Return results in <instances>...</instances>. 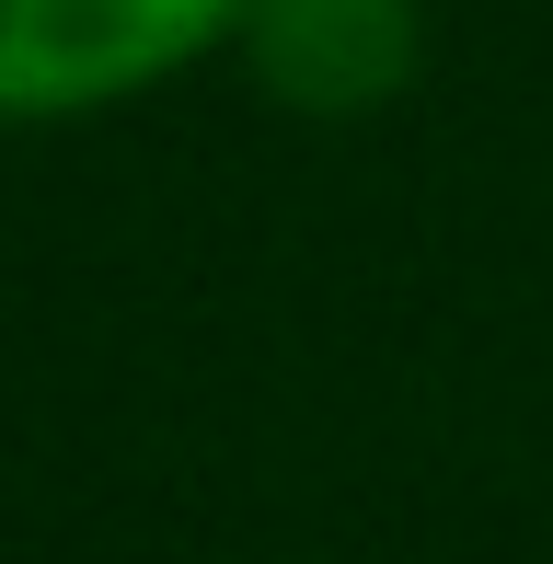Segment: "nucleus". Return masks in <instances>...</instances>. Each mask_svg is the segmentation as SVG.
<instances>
[{"label": "nucleus", "mask_w": 553, "mask_h": 564, "mask_svg": "<svg viewBox=\"0 0 553 564\" xmlns=\"http://www.w3.org/2000/svg\"><path fill=\"white\" fill-rule=\"evenodd\" d=\"M242 0H0V127L105 116L231 46Z\"/></svg>", "instance_id": "1"}, {"label": "nucleus", "mask_w": 553, "mask_h": 564, "mask_svg": "<svg viewBox=\"0 0 553 564\" xmlns=\"http://www.w3.org/2000/svg\"><path fill=\"white\" fill-rule=\"evenodd\" d=\"M231 46H242V69H254V93L276 116L358 127V116L415 93L426 0H242Z\"/></svg>", "instance_id": "2"}]
</instances>
